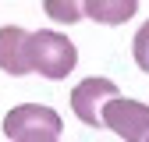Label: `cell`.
Instances as JSON below:
<instances>
[{
  "instance_id": "obj_5",
  "label": "cell",
  "mask_w": 149,
  "mask_h": 142,
  "mask_svg": "<svg viewBox=\"0 0 149 142\" xmlns=\"http://www.w3.org/2000/svg\"><path fill=\"white\" fill-rule=\"evenodd\" d=\"M0 71L22 78L32 71L29 64V32L18 25H4L0 29Z\"/></svg>"
},
{
  "instance_id": "obj_4",
  "label": "cell",
  "mask_w": 149,
  "mask_h": 142,
  "mask_svg": "<svg viewBox=\"0 0 149 142\" xmlns=\"http://www.w3.org/2000/svg\"><path fill=\"white\" fill-rule=\"evenodd\" d=\"M121 96L117 93V85L110 82V78H85L71 89V106H74V114H78L82 124H89V128H103V121H100V110H103V103L107 100H114Z\"/></svg>"
},
{
  "instance_id": "obj_1",
  "label": "cell",
  "mask_w": 149,
  "mask_h": 142,
  "mask_svg": "<svg viewBox=\"0 0 149 142\" xmlns=\"http://www.w3.org/2000/svg\"><path fill=\"white\" fill-rule=\"evenodd\" d=\"M29 64L32 71H39L43 78H53V82H61L68 78L74 64H78V50H74V43L68 39V36L61 32H29Z\"/></svg>"
},
{
  "instance_id": "obj_8",
  "label": "cell",
  "mask_w": 149,
  "mask_h": 142,
  "mask_svg": "<svg viewBox=\"0 0 149 142\" xmlns=\"http://www.w3.org/2000/svg\"><path fill=\"white\" fill-rule=\"evenodd\" d=\"M132 53H135V64L149 75V22H142V29L135 32V43H132Z\"/></svg>"
},
{
  "instance_id": "obj_2",
  "label": "cell",
  "mask_w": 149,
  "mask_h": 142,
  "mask_svg": "<svg viewBox=\"0 0 149 142\" xmlns=\"http://www.w3.org/2000/svg\"><path fill=\"white\" fill-rule=\"evenodd\" d=\"M100 121H103V128L121 135L124 142H142L149 135V106L142 100H128V96L107 100L100 110Z\"/></svg>"
},
{
  "instance_id": "obj_6",
  "label": "cell",
  "mask_w": 149,
  "mask_h": 142,
  "mask_svg": "<svg viewBox=\"0 0 149 142\" xmlns=\"http://www.w3.org/2000/svg\"><path fill=\"white\" fill-rule=\"evenodd\" d=\"M139 11V0H85V18L100 25H124Z\"/></svg>"
},
{
  "instance_id": "obj_9",
  "label": "cell",
  "mask_w": 149,
  "mask_h": 142,
  "mask_svg": "<svg viewBox=\"0 0 149 142\" xmlns=\"http://www.w3.org/2000/svg\"><path fill=\"white\" fill-rule=\"evenodd\" d=\"M14 142H57V135H25V139H14Z\"/></svg>"
},
{
  "instance_id": "obj_10",
  "label": "cell",
  "mask_w": 149,
  "mask_h": 142,
  "mask_svg": "<svg viewBox=\"0 0 149 142\" xmlns=\"http://www.w3.org/2000/svg\"><path fill=\"white\" fill-rule=\"evenodd\" d=\"M142 142H149V135H146V139H142Z\"/></svg>"
},
{
  "instance_id": "obj_7",
  "label": "cell",
  "mask_w": 149,
  "mask_h": 142,
  "mask_svg": "<svg viewBox=\"0 0 149 142\" xmlns=\"http://www.w3.org/2000/svg\"><path fill=\"white\" fill-rule=\"evenodd\" d=\"M43 11L57 25H74L85 18V0H43Z\"/></svg>"
},
{
  "instance_id": "obj_3",
  "label": "cell",
  "mask_w": 149,
  "mask_h": 142,
  "mask_svg": "<svg viewBox=\"0 0 149 142\" xmlns=\"http://www.w3.org/2000/svg\"><path fill=\"white\" fill-rule=\"evenodd\" d=\"M64 121L53 106H39V103H22V106H11V114L4 117V135L14 139H25V135H61Z\"/></svg>"
}]
</instances>
